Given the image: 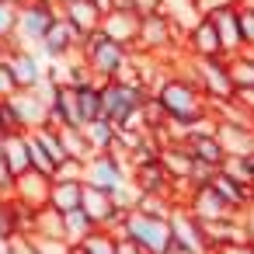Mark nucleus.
<instances>
[{
    "mask_svg": "<svg viewBox=\"0 0 254 254\" xmlns=\"http://www.w3.org/2000/svg\"><path fill=\"white\" fill-rule=\"evenodd\" d=\"M153 94H157V101L164 105L171 126H178V129H191L198 119L212 115L209 98L202 94V87H198L191 77L178 73V70H167V73L157 80Z\"/></svg>",
    "mask_w": 254,
    "mask_h": 254,
    "instance_id": "f257e3e1",
    "label": "nucleus"
},
{
    "mask_svg": "<svg viewBox=\"0 0 254 254\" xmlns=\"http://www.w3.org/2000/svg\"><path fill=\"white\" fill-rule=\"evenodd\" d=\"M80 56H84V63L94 70V77L105 84V80H119V77L126 73V66H129V60H132V49L122 46V42H115V39H108V35L98 28V32L84 35Z\"/></svg>",
    "mask_w": 254,
    "mask_h": 254,
    "instance_id": "f03ea898",
    "label": "nucleus"
},
{
    "mask_svg": "<svg viewBox=\"0 0 254 254\" xmlns=\"http://www.w3.org/2000/svg\"><path fill=\"white\" fill-rule=\"evenodd\" d=\"M56 18H60V4H56V0H28V4H21L14 46L39 49V42L49 35V28H53Z\"/></svg>",
    "mask_w": 254,
    "mask_h": 254,
    "instance_id": "7ed1b4c3",
    "label": "nucleus"
},
{
    "mask_svg": "<svg viewBox=\"0 0 254 254\" xmlns=\"http://www.w3.org/2000/svg\"><path fill=\"white\" fill-rule=\"evenodd\" d=\"M122 233H129L132 240H139L150 254H164V251L174 244V226H171V219L146 216V212H139V209H132V212H129V219H126Z\"/></svg>",
    "mask_w": 254,
    "mask_h": 254,
    "instance_id": "20e7f679",
    "label": "nucleus"
},
{
    "mask_svg": "<svg viewBox=\"0 0 254 254\" xmlns=\"http://www.w3.org/2000/svg\"><path fill=\"white\" fill-rule=\"evenodd\" d=\"M129 178H132L129 160H126V157H119V153H112V150L94 153V157L87 160V174H84V181H87V185L105 188V191H112V195H115Z\"/></svg>",
    "mask_w": 254,
    "mask_h": 254,
    "instance_id": "39448f33",
    "label": "nucleus"
},
{
    "mask_svg": "<svg viewBox=\"0 0 254 254\" xmlns=\"http://www.w3.org/2000/svg\"><path fill=\"white\" fill-rule=\"evenodd\" d=\"M80 42H84V35L60 14V18L53 21L49 35L39 42V56H42L46 63H63V60H70V56H80Z\"/></svg>",
    "mask_w": 254,
    "mask_h": 254,
    "instance_id": "423d86ee",
    "label": "nucleus"
},
{
    "mask_svg": "<svg viewBox=\"0 0 254 254\" xmlns=\"http://www.w3.org/2000/svg\"><path fill=\"white\" fill-rule=\"evenodd\" d=\"M14 108L25 122V129H42V126H53V105H49V94L42 87H21L14 98Z\"/></svg>",
    "mask_w": 254,
    "mask_h": 254,
    "instance_id": "0eeeda50",
    "label": "nucleus"
},
{
    "mask_svg": "<svg viewBox=\"0 0 254 254\" xmlns=\"http://www.w3.org/2000/svg\"><path fill=\"white\" fill-rule=\"evenodd\" d=\"M185 53L191 60H212V56H226L223 53V42H219V32H216V21L209 14H202L188 32H185Z\"/></svg>",
    "mask_w": 254,
    "mask_h": 254,
    "instance_id": "6e6552de",
    "label": "nucleus"
},
{
    "mask_svg": "<svg viewBox=\"0 0 254 254\" xmlns=\"http://www.w3.org/2000/svg\"><path fill=\"white\" fill-rule=\"evenodd\" d=\"M185 209L191 212V216H198V219H223V216H240L226 198H223V191L209 181V185H198V188H191V195H188V202H185Z\"/></svg>",
    "mask_w": 254,
    "mask_h": 254,
    "instance_id": "1a4fd4ad",
    "label": "nucleus"
},
{
    "mask_svg": "<svg viewBox=\"0 0 254 254\" xmlns=\"http://www.w3.org/2000/svg\"><path fill=\"white\" fill-rule=\"evenodd\" d=\"M181 143L188 146V153H191L195 160H202V164H209V167H223V164H226V146L219 143L216 129H188Z\"/></svg>",
    "mask_w": 254,
    "mask_h": 254,
    "instance_id": "9d476101",
    "label": "nucleus"
},
{
    "mask_svg": "<svg viewBox=\"0 0 254 254\" xmlns=\"http://www.w3.org/2000/svg\"><path fill=\"white\" fill-rule=\"evenodd\" d=\"M139 21H143V14H139V11H129V7H112V11L105 14V21H101V32H105L108 39H115V42H122V46L136 49V39H139Z\"/></svg>",
    "mask_w": 254,
    "mask_h": 254,
    "instance_id": "9b49d317",
    "label": "nucleus"
},
{
    "mask_svg": "<svg viewBox=\"0 0 254 254\" xmlns=\"http://www.w3.org/2000/svg\"><path fill=\"white\" fill-rule=\"evenodd\" d=\"M53 126H84V115H80V98H77V87L70 80H56L53 84Z\"/></svg>",
    "mask_w": 254,
    "mask_h": 254,
    "instance_id": "f8f14e48",
    "label": "nucleus"
},
{
    "mask_svg": "<svg viewBox=\"0 0 254 254\" xmlns=\"http://www.w3.org/2000/svg\"><path fill=\"white\" fill-rule=\"evenodd\" d=\"M7 63H11V70H14V77H18L21 87H39L46 80V70H49L46 60L39 56V49H25V46H18Z\"/></svg>",
    "mask_w": 254,
    "mask_h": 254,
    "instance_id": "ddd939ff",
    "label": "nucleus"
},
{
    "mask_svg": "<svg viewBox=\"0 0 254 254\" xmlns=\"http://www.w3.org/2000/svg\"><path fill=\"white\" fill-rule=\"evenodd\" d=\"M60 14H63L80 35L98 32L101 21H105V11L94 4V0H63V4H60Z\"/></svg>",
    "mask_w": 254,
    "mask_h": 254,
    "instance_id": "4468645a",
    "label": "nucleus"
},
{
    "mask_svg": "<svg viewBox=\"0 0 254 254\" xmlns=\"http://www.w3.org/2000/svg\"><path fill=\"white\" fill-rule=\"evenodd\" d=\"M49 188H53V178H49V174H42V171H25V174H18V185H14V195H11V198H18V202H25V205H32V209H42V205L49 202Z\"/></svg>",
    "mask_w": 254,
    "mask_h": 254,
    "instance_id": "2eb2a0df",
    "label": "nucleus"
},
{
    "mask_svg": "<svg viewBox=\"0 0 254 254\" xmlns=\"http://www.w3.org/2000/svg\"><path fill=\"white\" fill-rule=\"evenodd\" d=\"M132 181H136L139 191H157V195H171V191H174V178H171V171L164 167L160 157L150 160V164L132 167ZM171 198H174V195H171Z\"/></svg>",
    "mask_w": 254,
    "mask_h": 254,
    "instance_id": "dca6fc26",
    "label": "nucleus"
},
{
    "mask_svg": "<svg viewBox=\"0 0 254 254\" xmlns=\"http://www.w3.org/2000/svg\"><path fill=\"white\" fill-rule=\"evenodd\" d=\"M216 21V32H219V42H223V53L226 56H237L244 53V35H240V11L237 7H223L216 14H209Z\"/></svg>",
    "mask_w": 254,
    "mask_h": 254,
    "instance_id": "f3484780",
    "label": "nucleus"
},
{
    "mask_svg": "<svg viewBox=\"0 0 254 254\" xmlns=\"http://www.w3.org/2000/svg\"><path fill=\"white\" fill-rule=\"evenodd\" d=\"M171 226H174V240L178 244H188V247H195V251H209V244H205V233H202V223H198V216H191L185 205H178L174 209V216H171Z\"/></svg>",
    "mask_w": 254,
    "mask_h": 254,
    "instance_id": "a211bd4d",
    "label": "nucleus"
},
{
    "mask_svg": "<svg viewBox=\"0 0 254 254\" xmlns=\"http://www.w3.org/2000/svg\"><path fill=\"white\" fill-rule=\"evenodd\" d=\"M4 160L11 164L14 174L32 171V132H28V129L7 132V139H4Z\"/></svg>",
    "mask_w": 254,
    "mask_h": 254,
    "instance_id": "6ab92c4d",
    "label": "nucleus"
},
{
    "mask_svg": "<svg viewBox=\"0 0 254 254\" xmlns=\"http://www.w3.org/2000/svg\"><path fill=\"white\" fill-rule=\"evenodd\" d=\"M49 205L60 212L80 209L84 205V181H53L49 188Z\"/></svg>",
    "mask_w": 254,
    "mask_h": 254,
    "instance_id": "aec40b11",
    "label": "nucleus"
},
{
    "mask_svg": "<svg viewBox=\"0 0 254 254\" xmlns=\"http://www.w3.org/2000/svg\"><path fill=\"white\" fill-rule=\"evenodd\" d=\"M160 11H164L178 28H185V32L202 18V11L195 7V0H160Z\"/></svg>",
    "mask_w": 254,
    "mask_h": 254,
    "instance_id": "412c9836",
    "label": "nucleus"
},
{
    "mask_svg": "<svg viewBox=\"0 0 254 254\" xmlns=\"http://www.w3.org/2000/svg\"><path fill=\"white\" fill-rule=\"evenodd\" d=\"M35 233L39 237H66V219L60 209H53L49 202L42 209H35Z\"/></svg>",
    "mask_w": 254,
    "mask_h": 254,
    "instance_id": "4be33fe9",
    "label": "nucleus"
},
{
    "mask_svg": "<svg viewBox=\"0 0 254 254\" xmlns=\"http://www.w3.org/2000/svg\"><path fill=\"white\" fill-rule=\"evenodd\" d=\"M84 132H87V139H91V146H94L98 153H101V150H112L115 139H119V126L108 122V119H94V122H87Z\"/></svg>",
    "mask_w": 254,
    "mask_h": 254,
    "instance_id": "5701e85b",
    "label": "nucleus"
},
{
    "mask_svg": "<svg viewBox=\"0 0 254 254\" xmlns=\"http://www.w3.org/2000/svg\"><path fill=\"white\" fill-rule=\"evenodd\" d=\"M63 219H66V240L70 244H80L87 233H94L98 230V223L91 219V212L80 205V209H70V212H63Z\"/></svg>",
    "mask_w": 254,
    "mask_h": 254,
    "instance_id": "b1692460",
    "label": "nucleus"
},
{
    "mask_svg": "<svg viewBox=\"0 0 254 254\" xmlns=\"http://www.w3.org/2000/svg\"><path fill=\"white\" fill-rule=\"evenodd\" d=\"M77 98H80V115H84V126L101 119V80H91V84H80L77 87Z\"/></svg>",
    "mask_w": 254,
    "mask_h": 254,
    "instance_id": "393cba45",
    "label": "nucleus"
},
{
    "mask_svg": "<svg viewBox=\"0 0 254 254\" xmlns=\"http://www.w3.org/2000/svg\"><path fill=\"white\" fill-rule=\"evenodd\" d=\"M136 209H139V212H146V216H160V219H171V216H174V209H178V202H174L171 195L139 191V202H136Z\"/></svg>",
    "mask_w": 254,
    "mask_h": 254,
    "instance_id": "a878e982",
    "label": "nucleus"
},
{
    "mask_svg": "<svg viewBox=\"0 0 254 254\" xmlns=\"http://www.w3.org/2000/svg\"><path fill=\"white\" fill-rule=\"evenodd\" d=\"M80 247H84L87 254H115V251H119V233L108 230V226H98L94 233H87V237L80 240Z\"/></svg>",
    "mask_w": 254,
    "mask_h": 254,
    "instance_id": "bb28decb",
    "label": "nucleus"
},
{
    "mask_svg": "<svg viewBox=\"0 0 254 254\" xmlns=\"http://www.w3.org/2000/svg\"><path fill=\"white\" fill-rule=\"evenodd\" d=\"M226 60H230L233 84L237 87H254V49H244L237 56H226Z\"/></svg>",
    "mask_w": 254,
    "mask_h": 254,
    "instance_id": "cd10ccee",
    "label": "nucleus"
},
{
    "mask_svg": "<svg viewBox=\"0 0 254 254\" xmlns=\"http://www.w3.org/2000/svg\"><path fill=\"white\" fill-rule=\"evenodd\" d=\"M84 174H87V160L66 157V160H60V164H56L53 181H84Z\"/></svg>",
    "mask_w": 254,
    "mask_h": 254,
    "instance_id": "c85d7f7f",
    "label": "nucleus"
},
{
    "mask_svg": "<svg viewBox=\"0 0 254 254\" xmlns=\"http://www.w3.org/2000/svg\"><path fill=\"white\" fill-rule=\"evenodd\" d=\"M18 14H21V7H18V4H11V0H0V39H11V42H14Z\"/></svg>",
    "mask_w": 254,
    "mask_h": 254,
    "instance_id": "c756f323",
    "label": "nucleus"
},
{
    "mask_svg": "<svg viewBox=\"0 0 254 254\" xmlns=\"http://www.w3.org/2000/svg\"><path fill=\"white\" fill-rule=\"evenodd\" d=\"M21 129H25V122H21L14 101L11 98H0V132H21Z\"/></svg>",
    "mask_w": 254,
    "mask_h": 254,
    "instance_id": "7c9ffc66",
    "label": "nucleus"
},
{
    "mask_svg": "<svg viewBox=\"0 0 254 254\" xmlns=\"http://www.w3.org/2000/svg\"><path fill=\"white\" fill-rule=\"evenodd\" d=\"M32 171H42V174H49V178H53V171H56L53 157H49V153H46V146L35 139V132H32Z\"/></svg>",
    "mask_w": 254,
    "mask_h": 254,
    "instance_id": "2f4dec72",
    "label": "nucleus"
},
{
    "mask_svg": "<svg viewBox=\"0 0 254 254\" xmlns=\"http://www.w3.org/2000/svg\"><path fill=\"white\" fill-rule=\"evenodd\" d=\"M7 254H42V251H39L35 233H14L7 240Z\"/></svg>",
    "mask_w": 254,
    "mask_h": 254,
    "instance_id": "473e14b6",
    "label": "nucleus"
},
{
    "mask_svg": "<svg viewBox=\"0 0 254 254\" xmlns=\"http://www.w3.org/2000/svg\"><path fill=\"white\" fill-rule=\"evenodd\" d=\"M14 233H18V216H14L11 198H4V202H0V237H4V240H11Z\"/></svg>",
    "mask_w": 254,
    "mask_h": 254,
    "instance_id": "72a5a7b5",
    "label": "nucleus"
},
{
    "mask_svg": "<svg viewBox=\"0 0 254 254\" xmlns=\"http://www.w3.org/2000/svg\"><path fill=\"white\" fill-rule=\"evenodd\" d=\"M240 35H244V49H254V4H240Z\"/></svg>",
    "mask_w": 254,
    "mask_h": 254,
    "instance_id": "f704fd0d",
    "label": "nucleus"
},
{
    "mask_svg": "<svg viewBox=\"0 0 254 254\" xmlns=\"http://www.w3.org/2000/svg\"><path fill=\"white\" fill-rule=\"evenodd\" d=\"M21 91V84H18V77H14V70H11V63L4 60L0 63V98H14Z\"/></svg>",
    "mask_w": 254,
    "mask_h": 254,
    "instance_id": "c9c22d12",
    "label": "nucleus"
},
{
    "mask_svg": "<svg viewBox=\"0 0 254 254\" xmlns=\"http://www.w3.org/2000/svg\"><path fill=\"white\" fill-rule=\"evenodd\" d=\"M35 240H39V251L42 254H70L73 251V244L66 237H39L35 233Z\"/></svg>",
    "mask_w": 254,
    "mask_h": 254,
    "instance_id": "e433bc0d",
    "label": "nucleus"
},
{
    "mask_svg": "<svg viewBox=\"0 0 254 254\" xmlns=\"http://www.w3.org/2000/svg\"><path fill=\"white\" fill-rule=\"evenodd\" d=\"M14 185H18V174L11 171V164L4 160V153H0V195H14Z\"/></svg>",
    "mask_w": 254,
    "mask_h": 254,
    "instance_id": "4c0bfd02",
    "label": "nucleus"
},
{
    "mask_svg": "<svg viewBox=\"0 0 254 254\" xmlns=\"http://www.w3.org/2000/svg\"><path fill=\"white\" fill-rule=\"evenodd\" d=\"M195 7H198L202 14H216V11H223V7H240V0H195Z\"/></svg>",
    "mask_w": 254,
    "mask_h": 254,
    "instance_id": "58836bf2",
    "label": "nucleus"
},
{
    "mask_svg": "<svg viewBox=\"0 0 254 254\" xmlns=\"http://www.w3.org/2000/svg\"><path fill=\"white\" fill-rule=\"evenodd\" d=\"M115 254H150V251H146L139 240H132L129 233H119V251H115Z\"/></svg>",
    "mask_w": 254,
    "mask_h": 254,
    "instance_id": "ea45409f",
    "label": "nucleus"
},
{
    "mask_svg": "<svg viewBox=\"0 0 254 254\" xmlns=\"http://www.w3.org/2000/svg\"><path fill=\"white\" fill-rule=\"evenodd\" d=\"M219 254H254V244L251 240H233V244H223V247H216Z\"/></svg>",
    "mask_w": 254,
    "mask_h": 254,
    "instance_id": "a19ab883",
    "label": "nucleus"
},
{
    "mask_svg": "<svg viewBox=\"0 0 254 254\" xmlns=\"http://www.w3.org/2000/svg\"><path fill=\"white\" fill-rule=\"evenodd\" d=\"M247 112H254V87H237V94H233Z\"/></svg>",
    "mask_w": 254,
    "mask_h": 254,
    "instance_id": "79ce46f5",
    "label": "nucleus"
},
{
    "mask_svg": "<svg viewBox=\"0 0 254 254\" xmlns=\"http://www.w3.org/2000/svg\"><path fill=\"white\" fill-rule=\"evenodd\" d=\"M136 11L139 14H153V11H160V0H136Z\"/></svg>",
    "mask_w": 254,
    "mask_h": 254,
    "instance_id": "37998d69",
    "label": "nucleus"
},
{
    "mask_svg": "<svg viewBox=\"0 0 254 254\" xmlns=\"http://www.w3.org/2000/svg\"><path fill=\"white\" fill-rule=\"evenodd\" d=\"M164 254H202V251H195V247H188V244H178V240H174ZM205 254H209V251H205Z\"/></svg>",
    "mask_w": 254,
    "mask_h": 254,
    "instance_id": "c03bdc74",
    "label": "nucleus"
},
{
    "mask_svg": "<svg viewBox=\"0 0 254 254\" xmlns=\"http://www.w3.org/2000/svg\"><path fill=\"white\" fill-rule=\"evenodd\" d=\"M18 46L11 42V39H0V63H4V60H11V53H14Z\"/></svg>",
    "mask_w": 254,
    "mask_h": 254,
    "instance_id": "a18cd8bd",
    "label": "nucleus"
},
{
    "mask_svg": "<svg viewBox=\"0 0 254 254\" xmlns=\"http://www.w3.org/2000/svg\"><path fill=\"white\" fill-rule=\"evenodd\" d=\"M244 226H247V240L254 244V205H251V209L244 212Z\"/></svg>",
    "mask_w": 254,
    "mask_h": 254,
    "instance_id": "49530a36",
    "label": "nucleus"
},
{
    "mask_svg": "<svg viewBox=\"0 0 254 254\" xmlns=\"http://www.w3.org/2000/svg\"><path fill=\"white\" fill-rule=\"evenodd\" d=\"M94 4H98V7H101V11H105V14H108V11H112V7H115V0H94Z\"/></svg>",
    "mask_w": 254,
    "mask_h": 254,
    "instance_id": "de8ad7c7",
    "label": "nucleus"
},
{
    "mask_svg": "<svg viewBox=\"0 0 254 254\" xmlns=\"http://www.w3.org/2000/svg\"><path fill=\"white\" fill-rule=\"evenodd\" d=\"M70 254H87V251H84L80 244H73V251H70Z\"/></svg>",
    "mask_w": 254,
    "mask_h": 254,
    "instance_id": "09e8293b",
    "label": "nucleus"
},
{
    "mask_svg": "<svg viewBox=\"0 0 254 254\" xmlns=\"http://www.w3.org/2000/svg\"><path fill=\"white\" fill-rule=\"evenodd\" d=\"M0 254H7V240L4 237H0Z\"/></svg>",
    "mask_w": 254,
    "mask_h": 254,
    "instance_id": "8fccbe9b",
    "label": "nucleus"
},
{
    "mask_svg": "<svg viewBox=\"0 0 254 254\" xmlns=\"http://www.w3.org/2000/svg\"><path fill=\"white\" fill-rule=\"evenodd\" d=\"M4 139H7V132H0V153H4Z\"/></svg>",
    "mask_w": 254,
    "mask_h": 254,
    "instance_id": "3c124183",
    "label": "nucleus"
},
{
    "mask_svg": "<svg viewBox=\"0 0 254 254\" xmlns=\"http://www.w3.org/2000/svg\"><path fill=\"white\" fill-rule=\"evenodd\" d=\"M11 4H18V7H21V4H28V0H11Z\"/></svg>",
    "mask_w": 254,
    "mask_h": 254,
    "instance_id": "603ef678",
    "label": "nucleus"
},
{
    "mask_svg": "<svg viewBox=\"0 0 254 254\" xmlns=\"http://www.w3.org/2000/svg\"><path fill=\"white\" fill-rule=\"evenodd\" d=\"M4 198H7V195H0V202H4Z\"/></svg>",
    "mask_w": 254,
    "mask_h": 254,
    "instance_id": "864d4df0",
    "label": "nucleus"
},
{
    "mask_svg": "<svg viewBox=\"0 0 254 254\" xmlns=\"http://www.w3.org/2000/svg\"><path fill=\"white\" fill-rule=\"evenodd\" d=\"M209 254H219V251H209Z\"/></svg>",
    "mask_w": 254,
    "mask_h": 254,
    "instance_id": "5fc2aeb1",
    "label": "nucleus"
},
{
    "mask_svg": "<svg viewBox=\"0 0 254 254\" xmlns=\"http://www.w3.org/2000/svg\"><path fill=\"white\" fill-rule=\"evenodd\" d=\"M56 4H63V0H56Z\"/></svg>",
    "mask_w": 254,
    "mask_h": 254,
    "instance_id": "6e6d98bb",
    "label": "nucleus"
}]
</instances>
